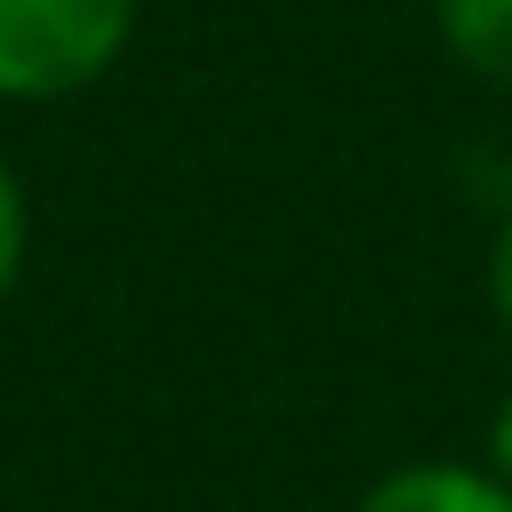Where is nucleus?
<instances>
[{
	"instance_id": "2",
	"label": "nucleus",
	"mask_w": 512,
	"mask_h": 512,
	"mask_svg": "<svg viewBox=\"0 0 512 512\" xmlns=\"http://www.w3.org/2000/svg\"><path fill=\"white\" fill-rule=\"evenodd\" d=\"M352 512H512V480H496L488 464L464 456H408L392 472H376Z\"/></svg>"
},
{
	"instance_id": "3",
	"label": "nucleus",
	"mask_w": 512,
	"mask_h": 512,
	"mask_svg": "<svg viewBox=\"0 0 512 512\" xmlns=\"http://www.w3.org/2000/svg\"><path fill=\"white\" fill-rule=\"evenodd\" d=\"M432 32L472 80L512 88V0H432Z\"/></svg>"
},
{
	"instance_id": "5",
	"label": "nucleus",
	"mask_w": 512,
	"mask_h": 512,
	"mask_svg": "<svg viewBox=\"0 0 512 512\" xmlns=\"http://www.w3.org/2000/svg\"><path fill=\"white\" fill-rule=\"evenodd\" d=\"M480 288H488V312H496V328L512 336V208H504V224L488 232V264H480Z\"/></svg>"
},
{
	"instance_id": "1",
	"label": "nucleus",
	"mask_w": 512,
	"mask_h": 512,
	"mask_svg": "<svg viewBox=\"0 0 512 512\" xmlns=\"http://www.w3.org/2000/svg\"><path fill=\"white\" fill-rule=\"evenodd\" d=\"M144 0H0V104H64L96 88L128 40Z\"/></svg>"
},
{
	"instance_id": "6",
	"label": "nucleus",
	"mask_w": 512,
	"mask_h": 512,
	"mask_svg": "<svg viewBox=\"0 0 512 512\" xmlns=\"http://www.w3.org/2000/svg\"><path fill=\"white\" fill-rule=\"evenodd\" d=\"M480 448H488L480 464H488L496 480H512V392H504V400L488 408V440H480Z\"/></svg>"
},
{
	"instance_id": "4",
	"label": "nucleus",
	"mask_w": 512,
	"mask_h": 512,
	"mask_svg": "<svg viewBox=\"0 0 512 512\" xmlns=\"http://www.w3.org/2000/svg\"><path fill=\"white\" fill-rule=\"evenodd\" d=\"M24 256H32V208H24V176H16L8 152H0V304L16 296Z\"/></svg>"
}]
</instances>
